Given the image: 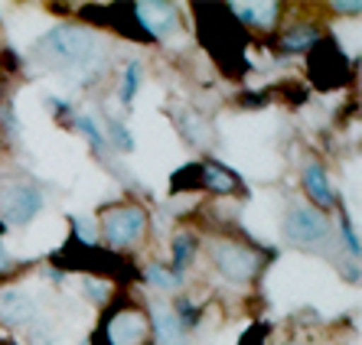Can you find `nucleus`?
<instances>
[{"mask_svg": "<svg viewBox=\"0 0 362 345\" xmlns=\"http://www.w3.org/2000/svg\"><path fill=\"white\" fill-rule=\"evenodd\" d=\"M274 95H281L287 104H303V102H307V85H300V82L274 85Z\"/></svg>", "mask_w": 362, "mask_h": 345, "instance_id": "obj_21", "label": "nucleus"}, {"mask_svg": "<svg viewBox=\"0 0 362 345\" xmlns=\"http://www.w3.org/2000/svg\"><path fill=\"white\" fill-rule=\"evenodd\" d=\"M170 310H173V316L180 320V326H183L186 332L199 326V306H193L189 300H177V303L170 306Z\"/></svg>", "mask_w": 362, "mask_h": 345, "instance_id": "obj_20", "label": "nucleus"}, {"mask_svg": "<svg viewBox=\"0 0 362 345\" xmlns=\"http://www.w3.org/2000/svg\"><path fill=\"white\" fill-rule=\"evenodd\" d=\"M307 75L320 92H339L353 78V66L333 36H320L307 52Z\"/></svg>", "mask_w": 362, "mask_h": 345, "instance_id": "obj_5", "label": "nucleus"}, {"mask_svg": "<svg viewBox=\"0 0 362 345\" xmlns=\"http://www.w3.org/2000/svg\"><path fill=\"white\" fill-rule=\"evenodd\" d=\"M0 345H17V342H0Z\"/></svg>", "mask_w": 362, "mask_h": 345, "instance_id": "obj_31", "label": "nucleus"}, {"mask_svg": "<svg viewBox=\"0 0 362 345\" xmlns=\"http://www.w3.org/2000/svg\"><path fill=\"white\" fill-rule=\"evenodd\" d=\"M262 102H264V95H242L238 98V104H248V108H258Z\"/></svg>", "mask_w": 362, "mask_h": 345, "instance_id": "obj_30", "label": "nucleus"}, {"mask_svg": "<svg viewBox=\"0 0 362 345\" xmlns=\"http://www.w3.org/2000/svg\"><path fill=\"white\" fill-rule=\"evenodd\" d=\"M85 293L92 296L95 303H105V300H108V284H98V280H85Z\"/></svg>", "mask_w": 362, "mask_h": 345, "instance_id": "obj_25", "label": "nucleus"}, {"mask_svg": "<svg viewBox=\"0 0 362 345\" xmlns=\"http://www.w3.org/2000/svg\"><path fill=\"white\" fill-rule=\"evenodd\" d=\"M134 13L153 40L180 30V10L173 4H134Z\"/></svg>", "mask_w": 362, "mask_h": 345, "instance_id": "obj_9", "label": "nucleus"}, {"mask_svg": "<svg viewBox=\"0 0 362 345\" xmlns=\"http://www.w3.org/2000/svg\"><path fill=\"white\" fill-rule=\"evenodd\" d=\"M343 238H346V248H349V254H359V238H356L353 225H349V215H343Z\"/></svg>", "mask_w": 362, "mask_h": 345, "instance_id": "obj_27", "label": "nucleus"}, {"mask_svg": "<svg viewBox=\"0 0 362 345\" xmlns=\"http://www.w3.org/2000/svg\"><path fill=\"white\" fill-rule=\"evenodd\" d=\"M320 26H313V23H297L291 26L284 36H281V49L284 52H310V46L317 40H320Z\"/></svg>", "mask_w": 362, "mask_h": 345, "instance_id": "obj_15", "label": "nucleus"}, {"mask_svg": "<svg viewBox=\"0 0 362 345\" xmlns=\"http://www.w3.org/2000/svg\"><path fill=\"white\" fill-rule=\"evenodd\" d=\"M170 118H173V124H177L180 134L186 137V143H196V147H209L212 143V127H209V121L202 118V114L173 104V108H170Z\"/></svg>", "mask_w": 362, "mask_h": 345, "instance_id": "obj_13", "label": "nucleus"}, {"mask_svg": "<svg viewBox=\"0 0 362 345\" xmlns=\"http://www.w3.org/2000/svg\"><path fill=\"white\" fill-rule=\"evenodd\" d=\"M33 59H40L46 68H56L62 75L76 78L78 85H88L98 78L105 66V49L95 36L92 26L82 23H62L52 26L46 36L33 42Z\"/></svg>", "mask_w": 362, "mask_h": 345, "instance_id": "obj_1", "label": "nucleus"}, {"mask_svg": "<svg viewBox=\"0 0 362 345\" xmlns=\"http://www.w3.org/2000/svg\"><path fill=\"white\" fill-rule=\"evenodd\" d=\"M108 134H111V143L118 147V150H124V153H131L134 150V140H131V131H127L121 121H115L111 118L108 121Z\"/></svg>", "mask_w": 362, "mask_h": 345, "instance_id": "obj_22", "label": "nucleus"}, {"mask_svg": "<svg viewBox=\"0 0 362 345\" xmlns=\"http://www.w3.org/2000/svg\"><path fill=\"white\" fill-rule=\"evenodd\" d=\"M193 254H196V241L193 235H177L173 238V264H170V270L177 274V277H183V270L189 267V261H193Z\"/></svg>", "mask_w": 362, "mask_h": 345, "instance_id": "obj_16", "label": "nucleus"}, {"mask_svg": "<svg viewBox=\"0 0 362 345\" xmlns=\"http://www.w3.org/2000/svg\"><path fill=\"white\" fill-rule=\"evenodd\" d=\"M193 17H196L199 42L206 46V52H209L212 59H216V66H219L228 78L248 75V56H245L248 33H245V26L228 13V7L196 4Z\"/></svg>", "mask_w": 362, "mask_h": 345, "instance_id": "obj_2", "label": "nucleus"}, {"mask_svg": "<svg viewBox=\"0 0 362 345\" xmlns=\"http://www.w3.org/2000/svg\"><path fill=\"white\" fill-rule=\"evenodd\" d=\"M329 7L337 10V13H359L362 4H359V0H353V4H329Z\"/></svg>", "mask_w": 362, "mask_h": 345, "instance_id": "obj_29", "label": "nucleus"}, {"mask_svg": "<svg viewBox=\"0 0 362 345\" xmlns=\"http://www.w3.org/2000/svg\"><path fill=\"white\" fill-rule=\"evenodd\" d=\"M137 82H141V62H127L124 68V88H121V102H131L137 92Z\"/></svg>", "mask_w": 362, "mask_h": 345, "instance_id": "obj_23", "label": "nucleus"}, {"mask_svg": "<svg viewBox=\"0 0 362 345\" xmlns=\"http://www.w3.org/2000/svg\"><path fill=\"white\" fill-rule=\"evenodd\" d=\"M144 277L151 280L153 286H160V290H177L180 286V277L170 267H163V264H151V267L144 270Z\"/></svg>", "mask_w": 362, "mask_h": 345, "instance_id": "obj_18", "label": "nucleus"}, {"mask_svg": "<svg viewBox=\"0 0 362 345\" xmlns=\"http://www.w3.org/2000/svg\"><path fill=\"white\" fill-rule=\"evenodd\" d=\"M199 186L206 193H216V195H235L242 193V176L232 173L228 167H222V163L206 160L199 163Z\"/></svg>", "mask_w": 362, "mask_h": 345, "instance_id": "obj_12", "label": "nucleus"}, {"mask_svg": "<svg viewBox=\"0 0 362 345\" xmlns=\"http://www.w3.org/2000/svg\"><path fill=\"white\" fill-rule=\"evenodd\" d=\"M173 193H193V189H202L199 186V163H189L173 176Z\"/></svg>", "mask_w": 362, "mask_h": 345, "instance_id": "obj_19", "label": "nucleus"}, {"mask_svg": "<svg viewBox=\"0 0 362 345\" xmlns=\"http://www.w3.org/2000/svg\"><path fill=\"white\" fill-rule=\"evenodd\" d=\"M42 189L36 183H10L0 195V225L23 228L40 215Z\"/></svg>", "mask_w": 362, "mask_h": 345, "instance_id": "obj_8", "label": "nucleus"}, {"mask_svg": "<svg viewBox=\"0 0 362 345\" xmlns=\"http://www.w3.org/2000/svg\"><path fill=\"white\" fill-rule=\"evenodd\" d=\"M238 345H264V326H252L238 339Z\"/></svg>", "mask_w": 362, "mask_h": 345, "instance_id": "obj_28", "label": "nucleus"}, {"mask_svg": "<svg viewBox=\"0 0 362 345\" xmlns=\"http://www.w3.org/2000/svg\"><path fill=\"white\" fill-rule=\"evenodd\" d=\"M209 258L226 280L232 284H252L264 267V254L255 251L252 244L232 241V238H216L209 244Z\"/></svg>", "mask_w": 362, "mask_h": 345, "instance_id": "obj_6", "label": "nucleus"}, {"mask_svg": "<svg viewBox=\"0 0 362 345\" xmlns=\"http://www.w3.org/2000/svg\"><path fill=\"white\" fill-rule=\"evenodd\" d=\"M284 241L297 244V248H317L329 238V219L323 215L320 209H313L310 202H297L287 209L284 215Z\"/></svg>", "mask_w": 362, "mask_h": 345, "instance_id": "obj_7", "label": "nucleus"}, {"mask_svg": "<svg viewBox=\"0 0 362 345\" xmlns=\"http://www.w3.org/2000/svg\"><path fill=\"white\" fill-rule=\"evenodd\" d=\"M76 127L82 131L85 137H88V143H92L95 153H105V134H101L98 121H95L92 114H76Z\"/></svg>", "mask_w": 362, "mask_h": 345, "instance_id": "obj_17", "label": "nucleus"}, {"mask_svg": "<svg viewBox=\"0 0 362 345\" xmlns=\"http://www.w3.org/2000/svg\"><path fill=\"white\" fill-rule=\"evenodd\" d=\"M147 209L141 202H115L108 209H101L98 228H101V241L108 251H124L131 244H137L147 235Z\"/></svg>", "mask_w": 362, "mask_h": 345, "instance_id": "obj_3", "label": "nucleus"}, {"mask_svg": "<svg viewBox=\"0 0 362 345\" xmlns=\"http://www.w3.org/2000/svg\"><path fill=\"white\" fill-rule=\"evenodd\" d=\"M17 267H20V261L7 251V248H4V241H0V277H7V274H13Z\"/></svg>", "mask_w": 362, "mask_h": 345, "instance_id": "obj_26", "label": "nucleus"}, {"mask_svg": "<svg viewBox=\"0 0 362 345\" xmlns=\"http://www.w3.org/2000/svg\"><path fill=\"white\" fill-rule=\"evenodd\" d=\"M36 320V303L33 296L23 290H0V322L10 329L30 326Z\"/></svg>", "mask_w": 362, "mask_h": 345, "instance_id": "obj_10", "label": "nucleus"}, {"mask_svg": "<svg viewBox=\"0 0 362 345\" xmlns=\"http://www.w3.org/2000/svg\"><path fill=\"white\" fill-rule=\"evenodd\" d=\"M151 316L134 300H121L118 306H111L98 329V342L105 345H151Z\"/></svg>", "mask_w": 362, "mask_h": 345, "instance_id": "obj_4", "label": "nucleus"}, {"mask_svg": "<svg viewBox=\"0 0 362 345\" xmlns=\"http://www.w3.org/2000/svg\"><path fill=\"white\" fill-rule=\"evenodd\" d=\"M147 316H151V332L157 336L160 345H186V329L180 326V320L173 316L170 306L157 303Z\"/></svg>", "mask_w": 362, "mask_h": 345, "instance_id": "obj_14", "label": "nucleus"}, {"mask_svg": "<svg viewBox=\"0 0 362 345\" xmlns=\"http://www.w3.org/2000/svg\"><path fill=\"white\" fill-rule=\"evenodd\" d=\"M303 193L310 195V205L320 209L323 215L337 205V193H333V186H329V179H327V169L313 160L303 167Z\"/></svg>", "mask_w": 362, "mask_h": 345, "instance_id": "obj_11", "label": "nucleus"}, {"mask_svg": "<svg viewBox=\"0 0 362 345\" xmlns=\"http://www.w3.org/2000/svg\"><path fill=\"white\" fill-rule=\"evenodd\" d=\"M0 127H4V134L7 137H17L20 127H17V118H13V104H0Z\"/></svg>", "mask_w": 362, "mask_h": 345, "instance_id": "obj_24", "label": "nucleus"}]
</instances>
